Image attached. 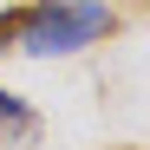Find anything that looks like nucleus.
I'll use <instances>...</instances> for the list:
<instances>
[{"instance_id":"nucleus-3","label":"nucleus","mask_w":150,"mask_h":150,"mask_svg":"<svg viewBox=\"0 0 150 150\" xmlns=\"http://www.w3.org/2000/svg\"><path fill=\"white\" fill-rule=\"evenodd\" d=\"M0 39H13V20H0Z\"/></svg>"},{"instance_id":"nucleus-2","label":"nucleus","mask_w":150,"mask_h":150,"mask_svg":"<svg viewBox=\"0 0 150 150\" xmlns=\"http://www.w3.org/2000/svg\"><path fill=\"white\" fill-rule=\"evenodd\" d=\"M33 137H39V111L0 85V150H20V144H33Z\"/></svg>"},{"instance_id":"nucleus-1","label":"nucleus","mask_w":150,"mask_h":150,"mask_svg":"<svg viewBox=\"0 0 150 150\" xmlns=\"http://www.w3.org/2000/svg\"><path fill=\"white\" fill-rule=\"evenodd\" d=\"M117 26V13L105 0H33V13L13 26L20 52L33 59H52V52H79V46H98Z\"/></svg>"}]
</instances>
